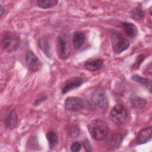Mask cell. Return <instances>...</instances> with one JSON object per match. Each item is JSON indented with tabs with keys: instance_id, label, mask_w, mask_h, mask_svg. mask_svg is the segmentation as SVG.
<instances>
[{
	"instance_id": "1",
	"label": "cell",
	"mask_w": 152,
	"mask_h": 152,
	"mask_svg": "<svg viewBox=\"0 0 152 152\" xmlns=\"http://www.w3.org/2000/svg\"><path fill=\"white\" fill-rule=\"evenodd\" d=\"M87 128L91 137L96 141L104 140L108 133L107 124L100 119L91 121L87 125Z\"/></svg>"
},
{
	"instance_id": "2",
	"label": "cell",
	"mask_w": 152,
	"mask_h": 152,
	"mask_svg": "<svg viewBox=\"0 0 152 152\" xmlns=\"http://www.w3.org/2000/svg\"><path fill=\"white\" fill-rule=\"evenodd\" d=\"M19 37L14 32L5 31L1 34V45L2 49L8 53L15 52L19 47Z\"/></svg>"
},
{
	"instance_id": "3",
	"label": "cell",
	"mask_w": 152,
	"mask_h": 152,
	"mask_svg": "<svg viewBox=\"0 0 152 152\" xmlns=\"http://www.w3.org/2000/svg\"><path fill=\"white\" fill-rule=\"evenodd\" d=\"M56 48L61 59H66L68 58L71 53V45L67 36L61 34L58 36Z\"/></svg>"
},
{
	"instance_id": "4",
	"label": "cell",
	"mask_w": 152,
	"mask_h": 152,
	"mask_svg": "<svg viewBox=\"0 0 152 152\" xmlns=\"http://www.w3.org/2000/svg\"><path fill=\"white\" fill-rule=\"evenodd\" d=\"M111 37L113 50L115 53H121L129 47V41L124 38L119 33L113 31L112 33Z\"/></svg>"
},
{
	"instance_id": "5",
	"label": "cell",
	"mask_w": 152,
	"mask_h": 152,
	"mask_svg": "<svg viewBox=\"0 0 152 152\" xmlns=\"http://www.w3.org/2000/svg\"><path fill=\"white\" fill-rule=\"evenodd\" d=\"M128 117L126 109L122 104H117L112 109L110 113V118L112 121L117 124H124Z\"/></svg>"
},
{
	"instance_id": "6",
	"label": "cell",
	"mask_w": 152,
	"mask_h": 152,
	"mask_svg": "<svg viewBox=\"0 0 152 152\" xmlns=\"http://www.w3.org/2000/svg\"><path fill=\"white\" fill-rule=\"evenodd\" d=\"M92 103L102 109H106L109 105L107 97L104 90L102 88H97L93 91L91 96Z\"/></svg>"
},
{
	"instance_id": "7",
	"label": "cell",
	"mask_w": 152,
	"mask_h": 152,
	"mask_svg": "<svg viewBox=\"0 0 152 152\" xmlns=\"http://www.w3.org/2000/svg\"><path fill=\"white\" fill-rule=\"evenodd\" d=\"M65 107L71 112H77L84 107V102L82 99L78 97H69L65 101Z\"/></svg>"
},
{
	"instance_id": "8",
	"label": "cell",
	"mask_w": 152,
	"mask_h": 152,
	"mask_svg": "<svg viewBox=\"0 0 152 152\" xmlns=\"http://www.w3.org/2000/svg\"><path fill=\"white\" fill-rule=\"evenodd\" d=\"M26 60L27 65L31 71L36 72L41 69L42 62L32 51L28 50L27 52L26 55Z\"/></svg>"
},
{
	"instance_id": "9",
	"label": "cell",
	"mask_w": 152,
	"mask_h": 152,
	"mask_svg": "<svg viewBox=\"0 0 152 152\" xmlns=\"http://www.w3.org/2000/svg\"><path fill=\"white\" fill-rule=\"evenodd\" d=\"M84 83V80L81 78H74L68 80L64 85L61 91L62 94H66L70 91L80 87Z\"/></svg>"
},
{
	"instance_id": "10",
	"label": "cell",
	"mask_w": 152,
	"mask_h": 152,
	"mask_svg": "<svg viewBox=\"0 0 152 152\" xmlns=\"http://www.w3.org/2000/svg\"><path fill=\"white\" fill-rule=\"evenodd\" d=\"M152 128L148 126L141 129L137 134L136 140L138 144H142L149 142L151 140Z\"/></svg>"
},
{
	"instance_id": "11",
	"label": "cell",
	"mask_w": 152,
	"mask_h": 152,
	"mask_svg": "<svg viewBox=\"0 0 152 152\" xmlns=\"http://www.w3.org/2000/svg\"><path fill=\"white\" fill-rule=\"evenodd\" d=\"M18 124V116L15 110H11L5 119V127L8 129H14Z\"/></svg>"
},
{
	"instance_id": "12",
	"label": "cell",
	"mask_w": 152,
	"mask_h": 152,
	"mask_svg": "<svg viewBox=\"0 0 152 152\" xmlns=\"http://www.w3.org/2000/svg\"><path fill=\"white\" fill-rule=\"evenodd\" d=\"M103 65V61L100 58L91 59L87 61L84 64L85 68L90 71H96L100 68Z\"/></svg>"
},
{
	"instance_id": "13",
	"label": "cell",
	"mask_w": 152,
	"mask_h": 152,
	"mask_svg": "<svg viewBox=\"0 0 152 152\" xmlns=\"http://www.w3.org/2000/svg\"><path fill=\"white\" fill-rule=\"evenodd\" d=\"M72 43L75 48H80L84 43L86 36L85 34L83 31H75L72 35Z\"/></svg>"
},
{
	"instance_id": "14",
	"label": "cell",
	"mask_w": 152,
	"mask_h": 152,
	"mask_svg": "<svg viewBox=\"0 0 152 152\" xmlns=\"http://www.w3.org/2000/svg\"><path fill=\"white\" fill-rule=\"evenodd\" d=\"M122 28L126 34L131 38H135L137 34V28L132 23L124 22L122 23Z\"/></svg>"
},
{
	"instance_id": "15",
	"label": "cell",
	"mask_w": 152,
	"mask_h": 152,
	"mask_svg": "<svg viewBox=\"0 0 152 152\" xmlns=\"http://www.w3.org/2000/svg\"><path fill=\"white\" fill-rule=\"evenodd\" d=\"M38 46L44 54L48 58H50V47L48 40L46 38H41L39 40Z\"/></svg>"
},
{
	"instance_id": "16",
	"label": "cell",
	"mask_w": 152,
	"mask_h": 152,
	"mask_svg": "<svg viewBox=\"0 0 152 152\" xmlns=\"http://www.w3.org/2000/svg\"><path fill=\"white\" fill-rule=\"evenodd\" d=\"M130 103L132 106L136 109H142L147 104V102L145 99L135 95L132 96L130 97Z\"/></svg>"
},
{
	"instance_id": "17",
	"label": "cell",
	"mask_w": 152,
	"mask_h": 152,
	"mask_svg": "<svg viewBox=\"0 0 152 152\" xmlns=\"http://www.w3.org/2000/svg\"><path fill=\"white\" fill-rule=\"evenodd\" d=\"M132 80L138 83L141 84L145 86L150 92L151 90V81L149 79L144 77H142L138 75H133L131 77Z\"/></svg>"
},
{
	"instance_id": "18",
	"label": "cell",
	"mask_w": 152,
	"mask_h": 152,
	"mask_svg": "<svg viewBox=\"0 0 152 152\" xmlns=\"http://www.w3.org/2000/svg\"><path fill=\"white\" fill-rule=\"evenodd\" d=\"M122 137L121 135L118 134H113L110 138L109 141V146L111 149L118 148L121 145L122 141Z\"/></svg>"
},
{
	"instance_id": "19",
	"label": "cell",
	"mask_w": 152,
	"mask_h": 152,
	"mask_svg": "<svg viewBox=\"0 0 152 152\" xmlns=\"http://www.w3.org/2000/svg\"><path fill=\"white\" fill-rule=\"evenodd\" d=\"M56 0H38L37 1V6L42 9L51 8L58 4Z\"/></svg>"
},
{
	"instance_id": "20",
	"label": "cell",
	"mask_w": 152,
	"mask_h": 152,
	"mask_svg": "<svg viewBox=\"0 0 152 152\" xmlns=\"http://www.w3.org/2000/svg\"><path fill=\"white\" fill-rule=\"evenodd\" d=\"M46 139L48 141L49 147L50 148H53L58 142V138L55 132L53 131L48 132L46 135Z\"/></svg>"
},
{
	"instance_id": "21",
	"label": "cell",
	"mask_w": 152,
	"mask_h": 152,
	"mask_svg": "<svg viewBox=\"0 0 152 152\" xmlns=\"http://www.w3.org/2000/svg\"><path fill=\"white\" fill-rule=\"evenodd\" d=\"M145 12L141 7L139 6L134 8L131 12V17L135 20H141L144 18Z\"/></svg>"
},
{
	"instance_id": "22",
	"label": "cell",
	"mask_w": 152,
	"mask_h": 152,
	"mask_svg": "<svg viewBox=\"0 0 152 152\" xmlns=\"http://www.w3.org/2000/svg\"><path fill=\"white\" fill-rule=\"evenodd\" d=\"M68 134L69 136L72 138L77 137L79 135V128L75 125H70L68 129Z\"/></svg>"
},
{
	"instance_id": "23",
	"label": "cell",
	"mask_w": 152,
	"mask_h": 152,
	"mask_svg": "<svg viewBox=\"0 0 152 152\" xmlns=\"http://www.w3.org/2000/svg\"><path fill=\"white\" fill-rule=\"evenodd\" d=\"M81 148V144L79 142L75 141V142H74L71 144L70 150H71V151L77 152V151H79L80 150Z\"/></svg>"
},
{
	"instance_id": "24",
	"label": "cell",
	"mask_w": 152,
	"mask_h": 152,
	"mask_svg": "<svg viewBox=\"0 0 152 152\" xmlns=\"http://www.w3.org/2000/svg\"><path fill=\"white\" fill-rule=\"evenodd\" d=\"M144 56L143 55H140V56H138L135 62L134 63V68H138L139 66L141 65V64L142 63V62L144 61Z\"/></svg>"
},
{
	"instance_id": "25",
	"label": "cell",
	"mask_w": 152,
	"mask_h": 152,
	"mask_svg": "<svg viewBox=\"0 0 152 152\" xmlns=\"http://www.w3.org/2000/svg\"><path fill=\"white\" fill-rule=\"evenodd\" d=\"M28 144H29L30 148L36 147L37 146V141L36 138L35 137L31 138L28 141Z\"/></svg>"
},
{
	"instance_id": "26",
	"label": "cell",
	"mask_w": 152,
	"mask_h": 152,
	"mask_svg": "<svg viewBox=\"0 0 152 152\" xmlns=\"http://www.w3.org/2000/svg\"><path fill=\"white\" fill-rule=\"evenodd\" d=\"M83 146L87 151H92L91 144L88 140H86V141H84L83 142Z\"/></svg>"
},
{
	"instance_id": "27",
	"label": "cell",
	"mask_w": 152,
	"mask_h": 152,
	"mask_svg": "<svg viewBox=\"0 0 152 152\" xmlns=\"http://www.w3.org/2000/svg\"><path fill=\"white\" fill-rule=\"evenodd\" d=\"M46 97H41V98H40V99H37L34 102V105H35V106H37V105H39L40 103H42V102H44V101H45L46 100Z\"/></svg>"
},
{
	"instance_id": "28",
	"label": "cell",
	"mask_w": 152,
	"mask_h": 152,
	"mask_svg": "<svg viewBox=\"0 0 152 152\" xmlns=\"http://www.w3.org/2000/svg\"><path fill=\"white\" fill-rule=\"evenodd\" d=\"M5 11H6L5 8L4 7H2V5H1V7H0V15H1V17H2L5 14Z\"/></svg>"
}]
</instances>
